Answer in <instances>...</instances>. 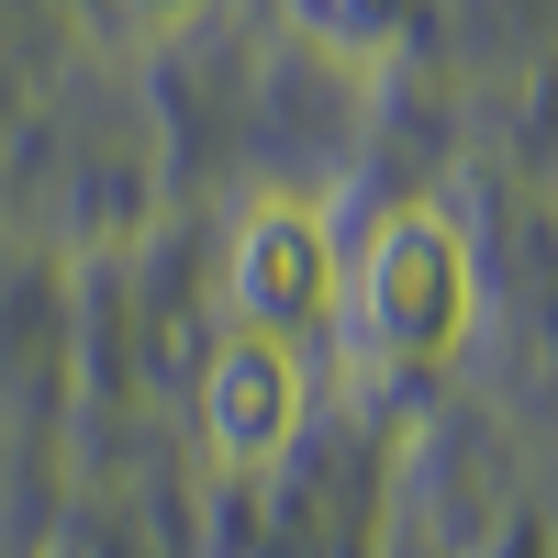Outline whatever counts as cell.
I'll return each instance as SVG.
<instances>
[{
    "mask_svg": "<svg viewBox=\"0 0 558 558\" xmlns=\"http://www.w3.org/2000/svg\"><path fill=\"white\" fill-rule=\"evenodd\" d=\"M202 425H213V447L235 458V470H257V458L291 447V425H302V357H291V336L235 324V336L213 347V368H202Z\"/></svg>",
    "mask_w": 558,
    "mask_h": 558,
    "instance_id": "cell-3",
    "label": "cell"
},
{
    "mask_svg": "<svg viewBox=\"0 0 558 558\" xmlns=\"http://www.w3.org/2000/svg\"><path fill=\"white\" fill-rule=\"evenodd\" d=\"M357 302H368V336H380L391 357H447L458 336H470V313H481L470 235H458L447 213H425V202L391 213V223H380V246H368Z\"/></svg>",
    "mask_w": 558,
    "mask_h": 558,
    "instance_id": "cell-1",
    "label": "cell"
},
{
    "mask_svg": "<svg viewBox=\"0 0 558 558\" xmlns=\"http://www.w3.org/2000/svg\"><path fill=\"white\" fill-rule=\"evenodd\" d=\"M146 12H157V23H179V12H202V0H146Z\"/></svg>",
    "mask_w": 558,
    "mask_h": 558,
    "instance_id": "cell-4",
    "label": "cell"
},
{
    "mask_svg": "<svg viewBox=\"0 0 558 558\" xmlns=\"http://www.w3.org/2000/svg\"><path fill=\"white\" fill-rule=\"evenodd\" d=\"M324 302H336V246H324L313 202L246 213V235H235V324L302 336V324H324Z\"/></svg>",
    "mask_w": 558,
    "mask_h": 558,
    "instance_id": "cell-2",
    "label": "cell"
}]
</instances>
